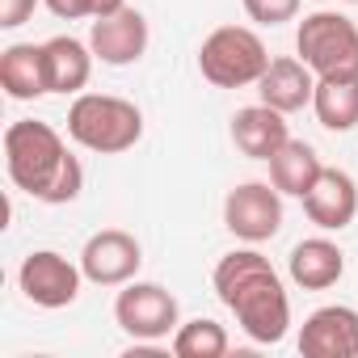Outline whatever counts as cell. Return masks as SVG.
<instances>
[{"mask_svg":"<svg viewBox=\"0 0 358 358\" xmlns=\"http://www.w3.org/2000/svg\"><path fill=\"white\" fill-rule=\"evenodd\" d=\"M215 295L220 303L236 316V324L257 341V345H278L291 329V295L257 249H232L215 262Z\"/></svg>","mask_w":358,"mask_h":358,"instance_id":"cell-1","label":"cell"},{"mask_svg":"<svg viewBox=\"0 0 358 358\" xmlns=\"http://www.w3.org/2000/svg\"><path fill=\"white\" fill-rule=\"evenodd\" d=\"M5 169L9 182L17 190H26L30 199L47 203V207H64L76 203L85 190V169L80 160L68 152L64 135L51 122H9L5 131Z\"/></svg>","mask_w":358,"mask_h":358,"instance_id":"cell-2","label":"cell"},{"mask_svg":"<svg viewBox=\"0 0 358 358\" xmlns=\"http://www.w3.org/2000/svg\"><path fill=\"white\" fill-rule=\"evenodd\" d=\"M68 135H72V143H80L97 156H118L143 139V114L127 97L80 93L68 106Z\"/></svg>","mask_w":358,"mask_h":358,"instance_id":"cell-3","label":"cell"},{"mask_svg":"<svg viewBox=\"0 0 358 358\" xmlns=\"http://www.w3.org/2000/svg\"><path fill=\"white\" fill-rule=\"evenodd\" d=\"M266 68H270V51H266L262 34H253L249 26H220L199 47V72L215 89L257 85Z\"/></svg>","mask_w":358,"mask_h":358,"instance_id":"cell-4","label":"cell"},{"mask_svg":"<svg viewBox=\"0 0 358 358\" xmlns=\"http://www.w3.org/2000/svg\"><path fill=\"white\" fill-rule=\"evenodd\" d=\"M299 59L320 76H358V26L341 13H308L295 30Z\"/></svg>","mask_w":358,"mask_h":358,"instance_id":"cell-5","label":"cell"},{"mask_svg":"<svg viewBox=\"0 0 358 358\" xmlns=\"http://www.w3.org/2000/svg\"><path fill=\"white\" fill-rule=\"evenodd\" d=\"M114 320L135 341H164L177 333V299L160 282H127L114 299Z\"/></svg>","mask_w":358,"mask_h":358,"instance_id":"cell-6","label":"cell"},{"mask_svg":"<svg viewBox=\"0 0 358 358\" xmlns=\"http://www.w3.org/2000/svg\"><path fill=\"white\" fill-rule=\"evenodd\" d=\"M224 228L245 245L274 241L282 228V194L274 190V182H245V186L228 190Z\"/></svg>","mask_w":358,"mask_h":358,"instance_id":"cell-7","label":"cell"},{"mask_svg":"<svg viewBox=\"0 0 358 358\" xmlns=\"http://www.w3.org/2000/svg\"><path fill=\"white\" fill-rule=\"evenodd\" d=\"M80 282H85V270L72 266V262H68L64 253H55V249H34V253L22 262V270H17L22 295H26L34 308H47V312L76 303Z\"/></svg>","mask_w":358,"mask_h":358,"instance_id":"cell-8","label":"cell"},{"mask_svg":"<svg viewBox=\"0 0 358 358\" xmlns=\"http://www.w3.org/2000/svg\"><path fill=\"white\" fill-rule=\"evenodd\" d=\"M143 266V249L122 228H101L80 249V270L93 287H127Z\"/></svg>","mask_w":358,"mask_h":358,"instance_id":"cell-9","label":"cell"},{"mask_svg":"<svg viewBox=\"0 0 358 358\" xmlns=\"http://www.w3.org/2000/svg\"><path fill=\"white\" fill-rule=\"evenodd\" d=\"M303 358H358V312L345 303L316 308L299 329Z\"/></svg>","mask_w":358,"mask_h":358,"instance_id":"cell-10","label":"cell"},{"mask_svg":"<svg viewBox=\"0 0 358 358\" xmlns=\"http://www.w3.org/2000/svg\"><path fill=\"white\" fill-rule=\"evenodd\" d=\"M89 47L101 64L110 68H127V64H139L143 51H148V17L139 9H118L110 17H97L93 30H89Z\"/></svg>","mask_w":358,"mask_h":358,"instance_id":"cell-11","label":"cell"},{"mask_svg":"<svg viewBox=\"0 0 358 358\" xmlns=\"http://www.w3.org/2000/svg\"><path fill=\"white\" fill-rule=\"evenodd\" d=\"M299 203H303L308 220H312L320 232H341V228H350L354 215H358V186H354V177H350L345 169H329V164H324V173L316 177V186H312Z\"/></svg>","mask_w":358,"mask_h":358,"instance_id":"cell-12","label":"cell"},{"mask_svg":"<svg viewBox=\"0 0 358 358\" xmlns=\"http://www.w3.org/2000/svg\"><path fill=\"white\" fill-rule=\"evenodd\" d=\"M287 274H291V282L303 287V291H329V287H337L341 274H345V253H341V245L329 241V236H308V241H299V245L291 249Z\"/></svg>","mask_w":358,"mask_h":358,"instance_id":"cell-13","label":"cell"},{"mask_svg":"<svg viewBox=\"0 0 358 358\" xmlns=\"http://www.w3.org/2000/svg\"><path fill=\"white\" fill-rule=\"evenodd\" d=\"M291 139L287 131V114L257 101V106H245L232 114V143L249 156V160H270L282 143Z\"/></svg>","mask_w":358,"mask_h":358,"instance_id":"cell-14","label":"cell"},{"mask_svg":"<svg viewBox=\"0 0 358 358\" xmlns=\"http://www.w3.org/2000/svg\"><path fill=\"white\" fill-rule=\"evenodd\" d=\"M312 93H316V72L303 64V59H270V68L262 72L257 80V97L282 114H295L303 106H312Z\"/></svg>","mask_w":358,"mask_h":358,"instance_id":"cell-15","label":"cell"},{"mask_svg":"<svg viewBox=\"0 0 358 358\" xmlns=\"http://www.w3.org/2000/svg\"><path fill=\"white\" fill-rule=\"evenodd\" d=\"M0 89H5L13 101H34L47 97V51L34 43H13L0 51Z\"/></svg>","mask_w":358,"mask_h":358,"instance_id":"cell-16","label":"cell"},{"mask_svg":"<svg viewBox=\"0 0 358 358\" xmlns=\"http://www.w3.org/2000/svg\"><path fill=\"white\" fill-rule=\"evenodd\" d=\"M43 51H47V85H51V93H80L89 85L93 59H97L89 43H80L72 34H55V38L43 43Z\"/></svg>","mask_w":358,"mask_h":358,"instance_id":"cell-17","label":"cell"},{"mask_svg":"<svg viewBox=\"0 0 358 358\" xmlns=\"http://www.w3.org/2000/svg\"><path fill=\"white\" fill-rule=\"evenodd\" d=\"M320 173H324V160H320L316 148L303 143V139H287V143L270 156V182H274L278 194L303 199V194L316 186Z\"/></svg>","mask_w":358,"mask_h":358,"instance_id":"cell-18","label":"cell"},{"mask_svg":"<svg viewBox=\"0 0 358 358\" xmlns=\"http://www.w3.org/2000/svg\"><path fill=\"white\" fill-rule=\"evenodd\" d=\"M312 110L324 131L358 127V76H320L312 93Z\"/></svg>","mask_w":358,"mask_h":358,"instance_id":"cell-19","label":"cell"},{"mask_svg":"<svg viewBox=\"0 0 358 358\" xmlns=\"http://www.w3.org/2000/svg\"><path fill=\"white\" fill-rule=\"evenodd\" d=\"M169 350H173L177 358H224V354H228V333H224L220 320L199 316V320L177 324Z\"/></svg>","mask_w":358,"mask_h":358,"instance_id":"cell-20","label":"cell"},{"mask_svg":"<svg viewBox=\"0 0 358 358\" xmlns=\"http://www.w3.org/2000/svg\"><path fill=\"white\" fill-rule=\"evenodd\" d=\"M43 5L59 17V22H80V17H110L118 9H127V0H43Z\"/></svg>","mask_w":358,"mask_h":358,"instance_id":"cell-21","label":"cell"},{"mask_svg":"<svg viewBox=\"0 0 358 358\" xmlns=\"http://www.w3.org/2000/svg\"><path fill=\"white\" fill-rule=\"evenodd\" d=\"M241 5H245L249 22H257V26H282L299 13V0H241Z\"/></svg>","mask_w":358,"mask_h":358,"instance_id":"cell-22","label":"cell"},{"mask_svg":"<svg viewBox=\"0 0 358 358\" xmlns=\"http://www.w3.org/2000/svg\"><path fill=\"white\" fill-rule=\"evenodd\" d=\"M34 9H38V0H0V26L17 30L22 22H30Z\"/></svg>","mask_w":358,"mask_h":358,"instance_id":"cell-23","label":"cell"},{"mask_svg":"<svg viewBox=\"0 0 358 358\" xmlns=\"http://www.w3.org/2000/svg\"><path fill=\"white\" fill-rule=\"evenodd\" d=\"M345 5H358V0H345Z\"/></svg>","mask_w":358,"mask_h":358,"instance_id":"cell-24","label":"cell"}]
</instances>
